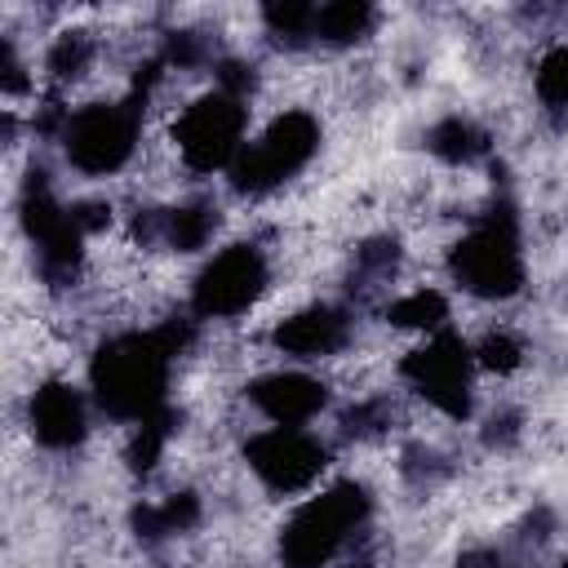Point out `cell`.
I'll use <instances>...</instances> for the list:
<instances>
[{
  "label": "cell",
  "instance_id": "cell-1",
  "mask_svg": "<svg viewBox=\"0 0 568 568\" xmlns=\"http://www.w3.org/2000/svg\"><path fill=\"white\" fill-rule=\"evenodd\" d=\"M182 333L160 328V333H120L111 337L89 368L93 399L120 417V422H146L151 413L164 408V386H169V359L178 355Z\"/></svg>",
  "mask_w": 568,
  "mask_h": 568
},
{
  "label": "cell",
  "instance_id": "cell-2",
  "mask_svg": "<svg viewBox=\"0 0 568 568\" xmlns=\"http://www.w3.org/2000/svg\"><path fill=\"white\" fill-rule=\"evenodd\" d=\"M368 497L359 484H333L320 497H311L280 532V559L288 568H324L342 541L364 524Z\"/></svg>",
  "mask_w": 568,
  "mask_h": 568
},
{
  "label": "cell",
  "instance_id": "cell-3",
  "mask_svg": "<svg viewBox=\"0 0 568 568\" xmlns=\"http://www.w3.org/2000/svg\"><path fill=\"white\" fill-rule=\"evenodd\" d=\"M453 280L475 293V297H510L524 284V253L515 235V217L501 209L488 222H479L470 235L457 240L453 257Z\"/></svg>",
  "mask_w": 568,
  "mask_h": 568
},
{
  "label": "cell",
  "instance_id": "cell-4",
  "mask_svg": "<svg viewBox=\"0 0 568 568\" xmlns=\"http://www.w3.org/2000/svg\"><path fill=\"white\" fill-rule=\"evenodd\" d=\"M315 146H320V124L306 111H284L253 146L240 151V160L231 164V182L244 195H262L284 178H293L315 155Z\"/></svg>",
  "mask_w": 568,
  "mask_h": 568
},
{
  "label": "cell",
  "instance_id": "cell-5",
  "mask_svg": "<svg viewBox=\"0 0 568 568\" xmlns=\"http://www.w3.org/2000/svg\"><path fill=\"white\" fill-rule=\"evenodd\" d=\"M138 142V102H93L67 115L62 151L80 173H115Z\"/></svg>",
  "mask_w": 568,
  "mask_h": 568
},
{
  "label": "cell",
  "instance_id": "cell-6",
  "mask_svg": "<svg viewBox=\"0 0 568 568\" xmlns=\"http://www.w3.org/2000/svg\"><path fill=\"white\" fill-rule=\"evenodd\" d=\"M178 138V151L182 160L195 169V173H213V169H231L244 151V102L226 89L191 102L173 129Z\"/></svg>",
  "mask_w": 568,
  "mask_h": 568
},
{
  "label": "cell",
  "instance_id": "cell-7",
  "mask_svg": "<svg viewBox=\"0 0 568 568\" xmlns=\"http://www.w3.org/2000/svg\"><path fill=\"white\" fill-rule=\"evenodd\" d=\"M262 288H266V257L253 244H231L200 271L191 306L200 320H231L248 311Z\"/></svg>",
  "mask_w": 568,
  "mask_h": 568
},
{
  "label": "cell",
  "instance_id": "cell-8",
  "mask_svg": "<svg viewBox=\"0 0 568 568\" xmlns=\"http://www.w3.org/2000/svg\"><path fill=\"white\" fill-rule=\"evenodd\" d=\"M404 377L439 413H448V417L470 413V351L453 333H439L426 346H417L404 359Z\"/></svg>",
  "mask_w": 568,
  "mask_h": 568
},
{
  "label": "cell",
  "instance_id": "cell-9",
  "mask_svg": "<svg viewBox=\"0 0 568 568\" xmlns=\"http://www.w3.org/2000/svg\"><path fill=\"white\" fill-rule=\"evenodd\" d=\"M244 457L257 470V479L275 493H297L324 470V444L306 435L302 426H271L253 435Z\"/></svg>",
  "mask_w": 568,
  "mask_h": 568
},
{
  "label": "cell",
  "instance_id": "cell-10",
  "mask_svg": "<svg viewBox=\"0 0 568 568\" xmlns=\"http://www.w3.org/2000/svg\"><path fill=\"white\" fill-rule=\"evenodd\" d=\"M248 399L275 426H306L328 404V390L306 373H271V377H257L248 386Z\"/></svg>",
  "mask_w": 568,
  "mask_h": 568
},
{
  "label": "cell",
  "instance_id": "cell-11",
  "mask_svg": "<svg viewBox=\"0 0 568 568\" xmlns=\"http://www.w3.org/2000/svg\"><path fill=\"white\" fill-rule=\"evenodd\" d=\"M84 399L75 386L67 382H44L36 395H31V435L44 444V448H71L84 439Z\"/></svg>",
  "mask_w": 568,
  "mask_h": 568
},
{
  "label": "cell",
  "instance_id": "cell-12",
  "mask_svg": "<svg viewBox=\"0 0 568 568\" xmlns=\"http://www.w3.org/2000/svg\"><path fill=\"white\" fill-rule=\"evenodd\" d=\"M271 342L293 355V359H320V355H333L342 342H346V315L333 311V306H311V311H297L288 320L275 324Z\"/></svg>",
  "mask_w": 568,
  "mask_h": 568
},
{
  "label": "cell",
  "instance_id": "cell-13",
  "mask_svg": "<svg viewBox=\"0 0 568 568\" xmlns=\"http://www.w3.org/2000/svg\"><path fill=\"white\" fill-rule=\"evenodd\" d=\"M213 222H217V213H213L209 204H186V209L160 213V235H164L169 248L191 253V248H200V244L213 235Z\"/></svg>",
  "mask_w": 568,
  "mask_h": 568
},
{
  "label": "cell",
  "instance_id": "cell-14",
  "mask_svg": "<svg viewBox=\"0 0 568 568\" xmlns=\"http://www.w3.org/2000/svg\"><path fill=\"white\" fill-rule=\"evenodd\" d=\"M373 27V9L364 0H333L324 9H315V36L333 40V44H351Z\"/></svg>",
  "mask_w": 568,
  "mask_h": 568
},
{
  "label": "cell",
  "instance_id": "cell-15",
  "mask_svg": "<svg viewBox=\"0 0 568 568\" xmlns=\"http://www.w3.org/2000/svg\"><path fill=\"white\" fill-rule=\"evenodd\" d=\"M444 320H448V302L435 288H417V293H408L390 306V324H399V328H426L430 333Z\"/></svg>",
  "mask_w": 568,
  "mask_h": 568
},
{
  "label": "cell",
  "instance_id": "cell-16",
  "mask_svg": "<svg viewBox=\"0 0 568 568\" xmlns=\"http://www.w3.org/2000/svg\"><path fill=\"white\" fill-rule=\"evenodd\" d=\"M430 151L444 155V160H470L484 151V133L470 124V120H444L435 133H430Z\"/></svg>",
  "mask_w": 568,
  "mask_h": 568
},
{
  "label": "cell",
  "instance_id": "cell-17",
  "mask_svg": "<svg viewBox=\"0 0 568 568\" xmlns=\"http://www.w3.org/2000/svg\"><path fill=\"white\" fill-rule=\"evenodd\" d=\"M169 426H173V413H151L146 422H138V435H133V448H129V462H133V470H151L155 466V457H160V448H164V439H169Z\"/></svg>",
  "mask_w": 568,
  "mask_h": 568
},
{
  "label": "cell",
  "instance_id": "cell-18",
  "mask_svg": "<svg viewBox=\"0 0 568 568\" xmlns=\"http://www.w3.org/2000/svg\"><path fill=\"white\" fill-rule=\"evenodd\" d=\"M537 93L550 106H568V44H555L537 67Z\"/></svg>",
  "mask_w": 568,
  "mask_h": 568
},
{
  "label": "cell",
  "instance_id": "cell-19",
  "mask_svg": "<svg viewBox=\"0 0 568 568\" xmlns=\"http://www.w3.org/2000/svg\"><path fill=\"white\" fill-rule=\"evenodd\" d=\"M266 27H271L275 36H288V40L315 36V4H297V0L266 4Z\"/></svg>",
  "mask_w": 568,
  "mask_h": 568
},
{
  "label": "cell",
  "instance_id": "cell-20",
  "mask_svg": "<svg viewBox=\"0 0 568 568\" xmlns=\"http://www.w3.org/2000/svg\"><path fill=\"white\" fill-rule=\"evenodd\" d=\"M479 364L484 368H497V373H510L519 364V342L510 333H488L484 346H479Z\"/></svg>",
  "mask_w": 568,
  "mask_h": 568
},
{
  "label": "cell",
  "instance_id": "cell-21",
  "mask_svg": "<svg viewBox=\"0 0 568 568\" xmlns=\"http://www.w3.org/2000/svg\"><path fill=\"white\" fill-rule=\"evenodd\" d=\"M84 62H89V40H84V36H62L58 49L49 53V67H53L58 75H75Z\"/></svg>",
  "mask_w": 568,
  "mask_h": 568
},
{
  "label": "cell",
  "instance_id": "cell-22",
  "mask_svg": "<svg viewBox=\"0 0 568 568\" xmlns=\"http://www.w3.org/2000/svg\"><path fill=\"white\" fill-rule=\"evenodd\" d=\"M564 568H568V559H564Z\"/></svg>",
  "mask_w": 568,
  "mask_h": 568
}]
</instances>
